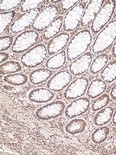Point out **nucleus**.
I'll use <instances>...</instances> for the list:
<instances>
[{"label":"nucleus","mask_w":116,"mask_h":155,"mask_svg":"<svg viewBox=\"0 0 116 155\" xmlns=\"http://www.w3.org/2000/svg\"><path fill=\"white\" fill-rule=\"evenodd\" d=\"M92 40V35L88 29H84L76 33L67 48L66 55L68 61H72L83 54L89 48Z\"/></svg>","instance_id":"obj_1"},{"label":"nucleus","mask_w":116,"mask_h":155,"mask_svg":"<svg viewBox=\"0 0 116 155\" xmlns=\"http://www.w3.org/2000/svg\"><path fill=\"white\" fill-rule=\"evenodd\" d=\"M116 40V20L106 25L96 38L92 47L94 54L102 53L108 49Z\"/></svg>","instance_id":"obj_2"},{"label":"nucleus","mask_w":116,"mask_h":155,"mask_svg":"<svg viewBox=\"0 0 116 155\" xmlns=\"http://www.w3.org/2000/svg\"><path fill=\"white\" fill-rule=\"evenodd\" d=\"M115 1H107L92 21L91 29L92 34L95 35L99 33L111 20L114 12Z\"/></svg>","instance_id":"obj_3"},{"label":"nucleus","mask_w":116,"mask_h":155,"mask_svg":"<svg viewBox=\"0 0 116 155\" xmlns=\"http://www.w3.org/2000/svg\"><path fill=\"white\" fill-rule=\"evenodd\" d=\"M47 54L46 45L43 44H38L23 55L21 58V62L26 67L34 68L43 63Z\"/></svg>","instance_id":"obj_4"},{"label":"nucleus","mask_w":116,"mask_h":155,"mask_svg":"<svg viewBox=\"0 0 116 155\" xmlns=\"http://www.w3.org/2000/svg\"><path fill=\"white\" fill-rule=\"evenodd\" d=\"M39 38V33L34 30L25 31L18 35L14 41L11 50L15 54H21L36 44Z\"/></svg>","instance_id":"obj_5"},{"label":"nucleus","mask_w":116,"mask_h":155,"mask_svg":"<svg viewBox=\"0 0 116 155\" xmlns=\"http://www.w3.org/2000/svg\"><path fill=\"white\" fill-rule=\"evenodd\" d=\"M66 107V104L64 101H53L38 108L35 111V115L41 120H51L60 117L65 110Z\"/></svg>","instance_id":"obj_6"},{"label":"nucleus","mask_w":116,"mask_h":155,"mask_svg":"<svg viewBox=\"0 0 116 155\" xmlns=\"http://www.w3.org/2000/svg\"><path fill=\"white\" fill-rule=\"evenodd\" d=\"M88 1L79 2L66 14L63 29L66 32L73 31L78 27L82 20Z\"/></svg>","instance_id":"obj_7"},{"label":"nucleus","mask_w":116,"mask_h":155,"mask_svg":"<svg viewBox=\"0 0 116 155\" xmlns=\"http://www.w3.org/2000/svg\"><path fill=\"white\" fill-rule=\"evenodd\" d=\"M59 13L58 6L51 5L41 11L33 23L32 28L35 31L42 32L57 17Z\"/></svg>","instance_id":"obj_8"},{"label":"nucleus","mask_w":116,"mask_h":155,"mask_svg":"<svg viewBox=\"0 0 116 155\" xmlns=\"http://www.w3.org/2000/svg\"><path fill=\"white\" fill-rule=\"evenodd\" d=\"M90 106V100L87 97H80L76 99L66 107L65 118L74 119L85 114L89 110Z\"/></svg>","instance_id":"obj_9"},{"label":"nucleus","mask_w":116,"mask_h":155,"mask_svg":"<svg viewBox=\"0 0 116 155\" xmlns=\"http://www.w3.org/2000/svg\"><path fill=\"white\" fill-rule=\"evenodd\" d=\"M89 84V80L87 78L81 77L76 78L65 90L64 97L67 100H72L81 97L87 91Z\"/></svg>","instance_id":"obj_10"},{"label":"nucleus","mask_w":116,"mask_h":155,"mask_svg":"<svg viewBox=\"0 0 116 155\" xmlns=\"http://www.w3.org/2000/svg\"><path fill=\"white\" fill-rule=\"evenodd\" d=\"M72 78L71 73L68 71H61L48 80L47 84V87L53 92L62 91L69 85Z\"/></svg>","instance_id":"obj_11"},{"label":"nucleus","mask_w":116,"mask_h":155,"mask_svg":"<svg viewBox=\"0 0 116 155\" xmlns=\"http://www.w3.org/2000/svg\"><path fill=\"white\" fill-rule=\"evenodd\" d=\"M42 7H38L21 15L11 25L9 32L16 33L21 32L33 24L35 18L40 13Z\"/></svg>","instance_id":"obj_12"},{"label":"nucleus","mask_w":116,"mask_h":155,"mask_svg":"<svg viewBox=\"0 0 116 155\" xmlns=\"http://www.w3.org/2000/svg\"><path fill=\"white\" fill-rule=\"evenodd\" d=\"M92 59L93 55L91 52H88L82 54L69 66L70 73L75 76L82 75L89 69Z\"/></svg>","instance_id":"obj_13"},{"label":"nucleus","mask_w":116,"mask_h":155,"mask_svg":"<svg viewBox=\"0 0 116 155\" xmlns=\"http://www.w3.org/2000/svg\"><path fill=\"white\" fill-rule=\"evenodd\" d=\"M105 2V1H91L89 2L80 21L82 26H87L93 21Z\"/></svg>","instance_id":"obj_14"},{"label":"nucleus","mask_w":116,"mask_h":155,"mask_svg":"<svg viewBox=\"0 0 116 155\" xmlns=\"http://www.w3.org/2000/svg\"><path fill=\"white\" fill-rule=\"evenodd\" d=\"M56 94L53 91L45 88H38L31 90L27 97L33 103L43 104L48 103L54 99Z\"/></svg>","instance_id":"obj_15"},{"label":"nucleus","mask_w":116,"mask_h":155,"mask_svg":"<svg viewBox=\"0 0 116 155\" xmlns=\"http://www.w3.org/2000/svg\"><path fill=\"white\" fill-rule=\"evenodd\" d=\"M69 35L63 33L57 35L49 41L47 50L49 56H51L57 53L64 48L69 41Z\"/></svg>","instance_id":"obj_16"},{"label":"nucleus","mask_w":116,"mask_h":155,"mask_svg":"<svg viewBox=\"0 0 116 155\" xmlns=\"http://www.w3.org/2000/svg\"><path fill=\"white\" fill-rule=\"evenodd\" d=\"M88 128L87 121L84 118L72 119L66 124L64 130L68 134L78 135L83 134Z\"/></svg>","instance_id":"obj_17"},{"label":"nucleus","mask_w":116,"mask_h":155,"mask_svg":"<svg viewBox=\"0 0 116 155\" xmlns=\"http://www.w3.org/2000/svg\"><path fill=\"white\" fill-rule=\"evenodd\" d=\"M114 108L111 106L106 107L98 112L93 120L94 126L99 127L108 124L112 119Z\"/></svg>","instance_id":"obj_18"},{"label":"nucleus","mask_w":116,"mask_h":155,"mask_svg":"<svg viewBox=\"0 0 116 155\" xmlns=\"http://www.w3.org/2000/svg\"><path fill=\"white\" fill-rule=\"evenodd\" d=\"M107 88V84L105 81L99 78H95L88 86L86 94L91 99H95L105 92Z\"/></svg>","instance_id":"obj_19"},{"label":"nucleus","mask_w":116,"mask_h":155,"mask_svg":"<svg viewBox=\"0 0 116 155\" xmlns=\"http://www.w3.org/2000/svg\"><path fill=\"white\" fill-rule=\"evenodd\" d=\"M53 74L52 71L48 68H39L31 72L29 74V80L31 83L33 85H39L50 79Z\"/></svg>","instance_id":"obj_20"},{"label":"nucleus","mask_w":116,"mask_h":155,"mask_svg":"<svg viewBox=\"0 0 116 155\" xmlns=\"http://www.w3.org/2000/svg\"><path fill=\"white\" fill-rule=\"evenodd\" d=\"M111 132V128L108 126L98 127L93 131L91 140L93 144L99 145L103 144L109 138Z\"/></svg>","instance_id":"obj_21"},{"label":"nucleus","mask_w":116,"mask_h":155,"mask_svg":"<svg viewBox=\"0 0 116 155\" xmlns=\"http://www.w3.org/2000/svg\"><path fill=\"white\" fill-rule=\"evenodd\" d=\"M63 17L60 16L49 25L45 30L43 35V38L45 41H48L56 36L60 32L61 29Z\"/></svg>","instance_id":"obj_22"},{"label":"nucleus","mask_w":116,"mask_h":155,"mask_svg":"<svg viewBox=\"0 0 116 155\" xmlns=\"http://www.w3.org/2000/svg\"><path fill=\"white\" fill-rule=\"evenodd\" d=\"M66 59L65 51H62L49 59L45 64V67L48 69H58L66 64Z\"/></svg>","instance_id":"obj_23"},{"label":"nucleus","mask_w":116,"mask_h":155,"mask_svg":"<svg viewBox=\"0 0 116 155\" xmlns=\"http://www.w3.org/2000/svg\"><path fill=\"white\" fill-rule=\"evenodd\" d=\"M102 79L110 84L116 80V60L112 61L105 66L101 74Z\"/></svg>","instance_id":"obj_24"},{"label":"nucleus","mask_w":116,"mask_h":155,"mask_svg":"<svg viewBox=\"0 0 116 155\" xmlns=\"http://www.w3.org/2000/svg\"><path fill=\"white\" fill-rule=\"evenodd\" d=\"M109 59L108 54H102L96 57L90 66V73L96 74L101 71L107 65Z\"/></svg>","instance_id":"obj_25"},{"label":"nucleus","mask_w":116,"mask_h":155,"mask_svg":"<svg viewBox=\"0 0 116 155\" xmlns=\"http://www.w3.org/2000/svg\"><path fill=\"white\" fill-rule=\"evenodd\" d=\"M3 80L5 83L14 86H21L26 84L28 78L26 74L17 73L8 74L4 76Z\"/></svg>","instance_id":"obj_26"},{"label":"nucleus","mask_w":116,"mask_h":155,"mask_svg":"<svg viewBox=\"0 0 116 155\" xmlns=\"http://www.w3.org/2000/svg\"><path fill=\"white\" fill-rule=\"evenodd\" d=\"M22 68L20 63L15 61H8L0 66V72L2 75L14 74L20 71Z\"/></svg>","instance_id":"obj_27"},{"label":"nucleus","mask_w":116,"mask_h":155,"mask_svg":"<svg viewBox=\"0 0 116 155\" xmlns=\"http://www.w3.org/2000/svg\"><path fill=\"white\" fill-rule=\"evenodd\" d=\"M111 101V98L109 94H103L94 101L91 106V112L94 113L101 110L107 107Z\"/></svg>","instance_id":"obj_28"},{"label":"nucleus","mask_w":116,"mask_h":155,"mask_svg":"<svg viewBox=\"0 0 116 155\" xmlns=\"http://www.w3.org/2000/svg\"><path fill=\"white\" fill-rule=\"evenodd\" d=\"M16 12L14 11L1 13V33L6 30L14 18Z\"/></svg>","instance_id":"obj_29"},{"label":"nucleus","mask_w":116,"mask_h":155,"mask_svg":"<svg viewBox=\"0 0 116 155\" xmlns=\"http://www.w3.org/2000/svg\"><path fill=\"white\" fill-rule=\"evenodd\" d=\"M43 1H23L21 5V11L23 13L27 12L36 8Z\"/></svg>","instance_id":"obj_30"},{"label":"nucleus","mask_w":116,"mask_h":155,"mask_svg":"<svg viewBox=\"0 0 116 155\" xmlns=\"http://www.w3.org/2000/svg\"><path fill=\"white\" fill-rule=\"evenodd\" d=\"M22 2V1H1V13L15 8Z\"/></svg>","instance_id":"obj_31"},{"label":"nucleus","mask_w":116,"mask_h":155,"mask_svg":"<svg viewBox=\"0 0 116 155\" xmlns=\"http://www.w3.org/2000/svg\"><path fill=\"white\" fill-rule=\"evenodd\" d=\"M0 40L1 52L8 50L13 44V37L11 36H5L1 37Z\"/></svg>","instance_id":"obj_32"},{"label":"nucleus","mask_w":116,"mask_h":155,"mask_svg":"<svg viewBox=\"0 0 116 155\" xmlns=\"http://www.w3.org/2000/svg\"><path fill=\"white\" fill-rule=\"evenodd\" d=\"M79 1H61L60 5L62 12L66 11L72 9L74 6L79 3Z\"/></svg>","instance_id":"obj_33"},{"label":"nucleus","mask_w":116,"mask_h":155,"mask_svg":"<svg viewBox=\"0 0 116 155\" xmlns=\"http://www.w3.org/2000/svg\"><path fill=\"white\" fill-rule=\"evenodd\" d=\"M0 56H1V60H0L1 64L6 61L9 57V54L5 52H1V55Z\"/></svg>","instance_id":"obj_34"},{"label":"nucleus","mask_w":116,"mask_h":155,"mask_svg":"<svg viewBox=\"0 0 116 155\" xmlns=\"http://www.w3.org/2000/svg\"><path fill=\"white\" fill-rule=\"evenodd\" d=\"M110 96L112 99L116 101V84L111 88Z\"/></svg>","instance_id":"obj_35"},{"label":"nucleus","mask_w":116,"mask_h":155,"mask_svg":"<svg viewBox=\"0 0 116 155\" xmlns=\"http://www.w3.org/2000/svg\"><path fill=\"white\" fill-rule=\"evenodd\" d=\"M112 55L114 58H116V40L112 49Z\"/></svg>","instance_id":"obj_36"},{"label":"nucleus","mask_w":116,"mask_h":155,"mask_svg":"<svg viewBox=\"0 0 116 155\" xmlns=\"http://www.w3.org/2000/svg\"><path fill=\"white\" fill-rule=\"evenodd\" d=\"M112 121L113 124L114 125L116 126V109L114 112Z\"/></svg>","instance_id":"obj_37"},{"label":"nucleus","mask_w":116,"mask_h":155,"mask_svg":"<svg viewBox=\"0 0 116 155\" xmlns=\"http://www.w3.org/2000/svg\"><path fill=\"white\" fill-rule=\"evenodd\" d=\"M61 1H49L47 2H49L50 3H56L60 2H61Z\"/></svg>","instance_id":"obj_38"},{"label":"nucleus","mask_w":116,"mask_h":155,"mask_svg":"<svg viewBox=\"0 0 116 155\" xmlns=\"http://www.w3.org/2000/svg\"><path fill=\"white\" fill-rule=\"evenodd\" d=\"M114 146L116 148V138L114 140Z\"/></svg>","instance_id":"obj_39"}]
</instances>
